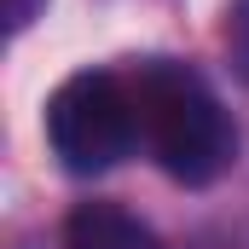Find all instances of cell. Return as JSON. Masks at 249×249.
Wrapping results in <instances>:
<instances>
[{
    "label": "cell",
    "mask_w": 249,
    "mask_h": 249,
    "mask_svg": "<svg viewBox=\"0 0 249 249\" xmlns=\"http://www.w3.org/2000/svg\"><path fill=\"white\" fill-rule=\"evenodd\" d=\"M133 110L151 157L180 186H214L238 157V127L220 110L214 87L174 58H151L133 75Z\"/></svg>",
    "instance_id": "6da1fadb"
},
{
    "label": "cell",
    "mask_w": 249,
    "mask_h": 249,
    "mask_svg": "<svg viewBox=\"0 0 249 249\" xmlns=\"http://www.w3.org/2000/svg\"><path fill=\"white\" fill-rule=\"evenodd\" d=\"M139 139L133 93L110 70H75L47 99V145L70 174H105L116 168Z\"/></svg>",
    "instance_id": "7a4b0ae2"
},
{
    "label": "cell",
    "mask_w": 249,
    "mask_h": 249,
    "mask_svg": "<svg viewBox=\"0 0 249 249\" xmlns=\"http://www.w3.org/2000/svg\"><path fill=\"white\" fill-rule=\"evenodd\" d=\"M64 249H162L157 232L116 203H81L64 220Z\"/></svg>",
    "instance_id": "3957f363"
},
{
    "label": "cell",
    "mask_w": 249,
    "mask_h": 249,
    "mask_svg": "<svg viewBox=\"0 0 249 249\" xmlns=\"http://www.w3.org/2000/svg\"><path fill=\"white\" fill-rule=\"evenodd\" d=\"M226 58H232V75L249 87V0H232V18H226Z\"/></svg>",
    "instance_id": "277c9868"
},
{
    "label": "cell",
    "mask_w": 249,
    "mask_h": 249,
    "mask_svg": "<svg viewBox=\"0 0 249 249\" xmlns=\"http://www.w3.org/2000/svg\"><path fill=\"white\" fill-rule=\"evenodd\" d=\"M0 12H6V29H12V35H23V29L47 12V0H0Z\"/></svg>",
    "instance_id": "5b68a950"
}]
</instances>
